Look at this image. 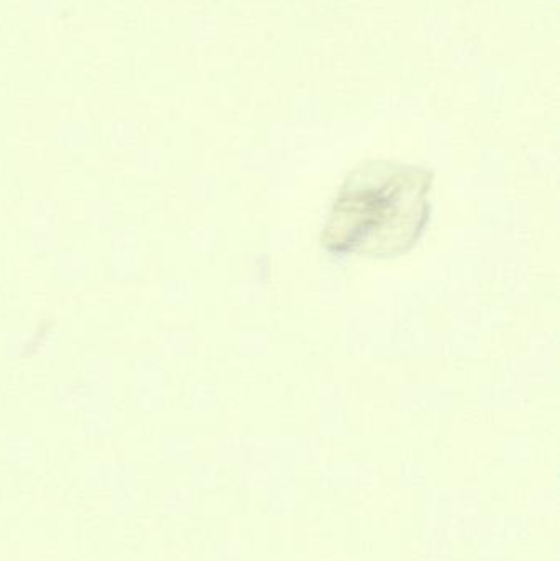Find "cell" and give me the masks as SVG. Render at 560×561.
<instances>
[{
    "label": "cell",
    "mask_w": 560,
    "mask_h": 561,
    "mask_svg": "<svg viewBox=\"0 0 560 561\" xmlns=\"http://www.w3.org/2000/svg\"><path fill=\"white\" fill-rule=\"evenodd\" d=\"M433 173L372 161L355 168L332 204L322 247L335 255L390 259L413 249L431 219Z\"/></svg>",
    "instance_id": "1"
}]
</instances>
